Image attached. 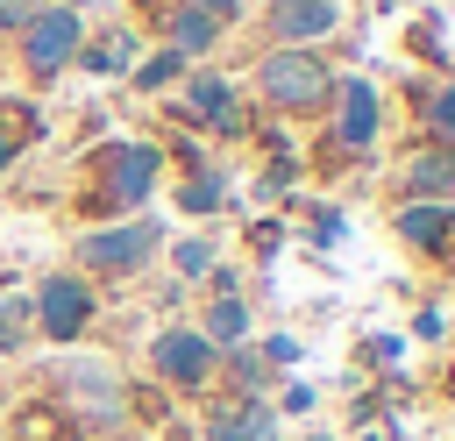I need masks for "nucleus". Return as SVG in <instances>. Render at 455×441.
I'll list each match as a JSON object with an SVG mask.
<instances>
[{"instance_id": "1", "label": "nucleus", "mask_w": 455, "mask_h": 441, "mask_svg": "<svg viewBox=\"0 0 455 441\" xmlns=\"http://www.w3.org/2000/svg\"><path fill=\"white\" fill-rule=\"evenodd\" d=\"M149 363H156V377H171L178 391H206L213 384V341L206 334H192V327H164L156 334V349H149Z\"/></svg>"}, {"instance_id": "2", "label": "nucleus", "mask_w": 455, "mask_h": 441, "mask_svg": "<svg viewBox=\"0 0 455 441\" xmlns=\"http://www.w3.org/2000/svg\"><path fill=\"white\" fill-rule=\"evenodd\" d=\"M92 270H114V277H128V270H142L149 256H156V228L149 220H128V228H107V235H85V249H78Z\"/></svg>"}, {"instance_id": "3", "label": "nucleus", "mask_w": 455, "mask_h": 441, "mask_svg": "<svg viewBox=\"0 0 455 441\" xmlns=\"http://www.w3.org/2000/svg\"><path fill=\"white\" fill-rule=\"evenodd\" d=\"M71 50H78V14L71 7H50V14H36L28 21V43H21V57H28V71H57V64H71Z\"/></svg>"}, {"instance_id": "4", "label": "nucleus", "mask_w": 455, "mask_h": 441, "mask_svg": "<svg viewBox=\"0 0 455 441\" xmlns=\"http://www.w3.org/2000/svg\"><path fill=\"white\" fill-rule=\"evenodd\" d=\"M263 92L284 100V107H320V100H327V71L291 50V57H270V64H263Z\"/></svg>"}, {"instance_id": "5", "label": "nucleus", "mask_w": 455, "mask_h": 441, "mask_svg": "<svg viewBox=\"0 0 455 441\" xmlns=\"http://www.w3.org/2000/svg\"><path fill=\"white\" fill-rule=\"evenodd\" d=\"M36 306H43V334H57V341H71V334L92 320V292H85L78 277H50Z\"/></svg>"}, {"instance_id": "6", "label": "nucleus", "mask_w": 455, "mask_h": 441, "mask_svg": "<svg viewBox=\"0 0 455 441\" xmlns=\"http://www.w3.org/2000/svg\"><path fill=\"white\" fill-rule=\"evenodd\" d=\"M277 434V413L263 405V398H235V405H213L206 413V441H270Z\"/></svg>"}, {"instance_id": "7", "label": "nucleus", "mask_w": 455, "mask_h": 441, "mask_svg": "<svg viewBox=\"0 0 455 441\" xmlns=\"http://www.w3.org/2000/svg\"><path fill=\"white\" fill-rule=\"evenodd\" d=\"M370 135H377V92H370L363 78H348V85H341V142L363 149Z\"/></svg>"}, {"instance_id": "8", "label": "nucleus", "mask_w": 455, "mask_h": 441, "mask_svg": "<svg viewBox=\"0 0 455 441\" xmlns=\"http://www.w3.org/2000/svg\"><path fill=\"white\" fill-rule=\"evenodd\" d=\"M334 21H341L334 0H277V28L284 36H327Z\"/></svg>"}, {"instance_id": "9", "label": "nucleus", "mask_w": 455, "mask_h": 441, "mask_svg": "<svg viewBox=\"0 0 455 441\" xmlns=\"http://www.w3.org/2000/svg\"><path fill=\"white\" fill-rule=\"evenodd\" d=\"M149 178H156V149H121V156H114V192H121V199H142Z\"/></svg>"}, {"instance_id": "10", "label": "nucleus", "mask_w": 455, "mask_h": 441, "mask_svg": "<svg viewBox=\"0 0 455 441\" xmlns=\"http://www.w3.org/2000/svg\"><path fill=\"white\" fill-rule=\"evenodd\" d=\"M448 228H455V213H448V206H405V213H398V235H405V242H419V249H434Z\"/></svg>"}, {"instance_id": "11", "label": "nucleus", "mask_w": 455, "mask_h": 441, "mask_svg": "<svg viewBox=\"0 0 455 441\" xmlns=\"http://www.w3.org/2000/svg\"><path fill=\"white\" fill-rule=\"evenodd\" d=\"M14 441H71V420L57 405H21L14 413Z\"/></svg>"}, {"instance_id": "12", "label": "nucleus", "mask_w": 455, "mask_h": 441, "mask_svg": "<svg viewBox=\"0 0 455 441\" xmlns=\"http://www.w3.org/2000/svg\"><path fill=\"white\" fill-rule=\"evenodd\" d=\"M192 114H199L206 128H235V92H228L220 78H199V85H192Z\"/></svg>"}, {"instance_id": "13", "label": "nucleus", "mask_w": 455, "mask_h": 441, "mask_svg": "<svg viewBox=\"0 0 455 441\" xmlns=\"http://www.w3.org/2000/svg\"><path fill=\"white\" fill-rule=\"evenodd\" d=\"M64 384H71V391H78L92 413H114V405H121V398L107 391V370H100V363H78V370H64Z\"/></svg>"}, {"instance_id": "14", "label": "nucleus", "mask_w": 455, "mask_h": 441, "mask_svg": "<svg viewBox=\"0 0 455 441\" xmlns=\"http://www.w3.org/2000/svg\"><path fill=\"white\" fill-rule=\"evenodd\" d=\"M405 185H412V192H427V199H448V192H455V156H419Z\"/></svg>"}, {"instance_id": "15", "label": "nucleus", "mask_w": 455, "mask_h": 441, "mask_svg": "<svg viewBox=\"0 0 455 441\" xmlns=\"http://www.w3.org/2000/svg\"><path fill=\"white\" fill-rule=\"evenodd\" d=\"M242 334H249V306L242 299H220L206 313V341H242Z\"/></svg>"}, {"instance_id": "16", "label": "nucleus", "mask_w": 455, "mask_h": 441, "mask_svg": "<svg viewBox=\"0 0 455 441\" xmlns=\"http://www.w3.org/2000/svg\"><path fill=\"white\" fill-rule=\"evenodd\" d=\"M171 43H178V50H199V43H213V14H199V7H192V14H178Z\"/></svg>"}, {"instance_id": "17", "label": "nucleus", "mask_w": 455, "mask_h": 441, "mask_svg": "<svg viewBox=\"0 0 455 441\" xmlns=\"http://www.w3.org/2000/svg\"><path fill=\"white\" fill-rule=\"evenodd\" d=\"M171 71H178V50H164V57H149V64H142V85H164Z\"/></svg>"}, {"instance_id": "18", "label": "nucleus", "mask_w": 455, "mask_h": 441, "mask_svg": "<svg viewBox=\"0 0 455 441\" xmlns=\"http://www.w3.org/2000/svg\"><path fill=\"white\" fill-rule=\"evenodd\" d=\"M263 356L284 370V363H299V341H291V334H270V341H263Z\"/></svg>"}, {"instance_id": "19", "label": "nucleus", "mask_w": 455, "mask_h": 441, "mask_svg": "<svg viewBox=\"0 0 455 441\" xmlns=\"http://www.w3.org/2000/svg\"><path fill=\"white\" fill-rule=\"evenodd\" d=\"M427 114H434V128H441V135H448V142H455V92H441V100H434V107H427Z\"/></svg>"}, {"instance_id": "20", "label": "nucleus", "mask_w": 455, "mask_h": 441, "mask_svg": "<svg viewBox=\"0 0 455 441\" xmlns=\"http://www.w3.org/2000/svg\"><path fill=\"white\" fill-rule=\"evenodd\" d=\"M213 199H220V185H206V178H199V185H185V206H192V213H206Z\"/></svg>"}, {"instance_id": "21", "label": "nucleus", "mask_w": 455, "mask_h": 441, "mask_svg": "<svg viewBox=\"0 0 455 441\" xmlns=\"http://www.w3.org/2000/svg\"><path fill=\"white\" fill-rule=\"evenodd\" d=\"M206 263H213L206 242H185V249H178V270H206Z\"/></svg>"}, {"instance_id": "22", "label": "nucleus", "mask_w": 455, "mask_h": 441, "mask_svg": "<svg viewBox=\"0 0 455 441\" xmlns=\"http://www.w3.org/2000/svg\"><path fill=\"white\" fill-rule=\"evenodd\" d=\"M398 349H405L398 334H377V341H370V363H398Z\"/></svg>"}, {"instance_id": "23", "label": "nucleus", "mask_w": 455, "mask_h": 441, "mask_svg": "<svg viewBox=\"0 0 455 441\" xmlns=\"http://www.w3.org/2000/svg\"><path fill=\"white\" fill-rule=\"evenodd\" d=\"M192 7H199V14H235L242 0H192Z\"/></svg>"}, {"instance_id": "24", "label": "nucleus", "mask_w": 455, "mask_h": 441, "mask_svg": "<svg viewBox=\"0 0 455 441\" xmlns=\"http://www.w3.org/2000/svg\"><path fill=\"white\" fill-rule=\"evenodd\" d=\"M14 21H21V7H14V0H0V28H14Z\"/></svg>"}, {"instance_id": "25", "label": "nucleus", "mask_w": 455, "mask_h": 441, "mask_svg": "<svg viewBox=\"0 0 455 441\" xmlns=\"http://www.w3.org/2000/svg\"><path fill=\"white\" fill-rule=\"evenodd\" d=\"M7 156H14V142H7V135H0V164H7Z\"/></svg>"}, {"instance_id": "26", "label": "nucleus", "mask_w": 455, "mask_h": 441, "mask_svg": "<svg viewBox=\"0 0 455 441\" xmlns=\"http://www.w3.org/2000/svg\"><path fill=\"white\" fill-rule=\"evenodd\" d=\"M448 391H455V377H448Z\"/></svg>"}, {"instance_id": "27", "label": "nucleus", "mask_w": 455, "mask_h": 441, "mask_svg": "<svg viewBox=\"0 0 455 441\" xmlns=\"http://www.w3.org/2000/svg\"><path fill=\"white\" fill-rule=\"evenodd\" d=\"M313 441H327V434H313Z\"/></svg>"}]
</instances>
